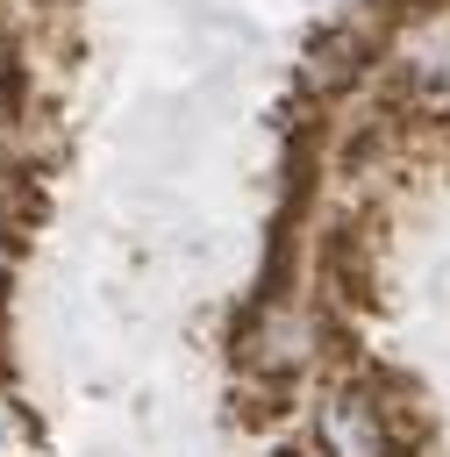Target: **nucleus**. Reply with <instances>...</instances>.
Returning <instances> with one entry per match:
<instances>
[{
  "label": "nucleus",
  "mask_w": 450,
  "mask_h": 457,
  "mask_svg": "<svg viewBox=\"0 0 450 457\" xmlns=\"http://www.w3.org/2000/svg\"><path fill=\"white\" fill-rule=\"evenodd\" d=\"M321 457H414L421 450V407L393 378H336L314 407Z\"/></svg>",
  "instance_id": "nucleus-1"
},
{
  "label": "nucleus",
  "mask_w": 450,
  "mask_h": 457,
  "mask_svg": "<svg viewBox=\"0 0 450 457\" xmlns=\"http://www.w3.org/2000/svg\"><path fill=\"white\" fill-rule=\"evenodd\" d=\"M364 64H371V36L364 29H321L314 43H307V86L314 93H343L350 79H364Z\"/></svg>",
  "instance_id": "nucleus-2"
},
{
  "label": "nucleus",
  "mask_w": 450,
  "mask_h": 457,
  "mask_svg": "<svg viewBox=\"0 0 450 457\" xmlns=\"http://www.w3.org/2000/svg\"><path fill=\"white\" fill-rule=\"evenodd\" d=\"M36 221H43V186H36V171H29V164L0 171V250H21Z\"/></svg>",
  "instance_id": "nucleus-3"
},
{
  "label": "nucleus",
  "mask_w": 450,
  "mask_h": 457,
  "mask_svg": "<svg viewBox=\"0 0 450 457\" xmlns=\"http://www.w3.org/2000/svg\"><path fill=\"white\" fill-rule=\"evenodd\" d=\"M21 50H0V121H21Z\"/></svg>",
  "instance_id": "nucleus-4"
},
{
  "label": "nucleus",
  "mask_w": 450,
  "mask_h": 457,
  "mask_svg": "<svg viewBox=\"0 0 450 457\" xmlns=\"http://www.w3.org/2000/svg\"><path fill=\"white\" fill-rule=\"evenodd\" d=\"M21 443H29V421L0 400V457H21Z\"/></svg>",
  "instance_id": "nucleus-5"
},
{
  "label": "nucleus",
  "mask_w": 450,
  "mask_h": 457,
  "mask_svg": "<svg viewBox=\"0 0 450 457\" xmlns=\"http://www.w3.org/2000/svg\"><path fill=\"white\" fill-rule=\"evenodd\" d=\"M0 371H7V264H0Z\"/></svg>",
  "instance_id": "nucleus-6"
}]
</instances>
